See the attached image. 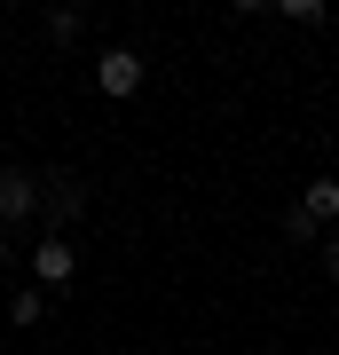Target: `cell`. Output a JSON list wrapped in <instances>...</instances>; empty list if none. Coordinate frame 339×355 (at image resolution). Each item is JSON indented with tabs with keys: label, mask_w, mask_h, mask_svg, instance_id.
<instances>
[{
	"label": "cell",
	"mask_w": 339,
	"mask_h": 355,
	"mask_svg": "<svg viewBox=\"0 0 339 355\" xmlns=\"http://www.w3.org/2000/svg\"><path fill=\"white\" fill-rule=\"evenodd\" d=\"M71 277H79L71 237H40V245H32V284H40V292H55V284H71Z\"/></svg>",
	"instance_id": "obj_3"
},
{
	"label": "cell",
	"mask_w": 339,
	"mask_h": 355,
	"mask_svg": "<svg viewBox=\"0 0 339 355\" xmlns=\"http://www.w3.org/2000/svg\"><path fill=\"white\" fill-rule=\"evenodd\" d=\"M324 277H339V237H324Z\"/></svg>",
	"instance_id": "obj_9"
},
{
	"label": "cell",
	"mask_w": 339,
	"mask_h": 355,
	"mask_svg": "<svg viewBox=\"0 0 339 355\" xmlns=\"http://www.w3.org/2000/svg\"><path fill=\"white\" fill-rule=\"evenodd\" d=\"M79 24H87L79 8H48V40H79Z\"/></svg>",
	"instance_id": "obj_7"
},
{
	"label": "cell",
	"mask_w": 339,
	"mask_h": 355,
	"mask_svg": "<svg viewBox=\"0 0 339 355\" xmlns=\"http://www.w3.org/2000/svg\"><path fill=\"white\" fill-rule=\"evenodd\" d=\"M40 214H48L55 237H63V221L87 214V182H79V174H48V182H40Z\"/></svg>",
	"instance_id": "obj_1"
},
{
	"label": "cell",
	"mask_w": 339,
	"mask_h": 355,
	"mask_svg": "<svg viewBox=\"0 0 339 355\" xmlns=\"http://www.w3.org/2000/svg\"><path fill=\"white\" fill-rule=\"evenodd\" d=\"M284 237H292V245H315V221L300 214V205H292V214H284Z\"/></svg>",
	"instance_id": "obj_8"
},
{
	"label": "cell",
	"mask_w": 339,
	"mask_h": 355,
	"mask_svg": "<svg viewBox=\"0 0 339 355\" xmlns=\"http://www.w3.org/2000/svg\"><path fill=\"white\" fill-rule=\"evenodd\" d=\"M32 214H40V174L8 166V174H0V229H8V221H32Z\"/></svg>",
	"instance_id": "obj_4"
},
{
	"label": "cell",
	"mask_w": 339,
	"mask_h": 355,
	"mask_svg": "<svg viewBox=\"0 0 339 355\" xmlns=\"http://www.w3.org/2000/svg\"><path fill=\"white\" fill-rule=\"evenodd\" d=\"M95 87L111 95V103H126V95L142 87V55H134V48H103V55H95Z\"/></svg>",
	"instance_id": "obj_2"
},
{
	"label": "cell",
	"mask_w": 339,
	"mask_h": 355,
	"mask_svg": "<svg viewBox=\"0 0 339 355\" xmlns=\"http://www.w3.org/2000/svg\"><path fill=\"white\" fill-rule=\"evenodd\" d=\"M40 316H48V300H40V284H24V292L8 300V324H16V331H32Z\"/></svg>",
	"instance_id": "obj_6"
},
{
	"label": "cell",
	"mask_w": 339,
	"mask_h": 355,
	"mask_svg": "<svg viewBox=\"0 0 339 355\" xmlns=\"http://www.w3.org/2000/svg\"><path fill=\"white\" fill-rule=\"evenodd\" d=\"M300 214H308L315 229H324V221H339V182H331V174H315L308 190H300Z\"/></svg>",
	"instance_id": "obj_5"
},
{
	"label": "cell",
	"mask_w": 339,
	"mask_h": 355,
	"mask_svg": "<svg viewBox=\"0 0 339 355\" xmlns=\"http://www.w3.org/2000/svg\"><path fill=\"white\" fill-rule=\"evenodd\" d=\"M0 268H8V229H0Z\"/></svg>",
	"instance_id": "obj_10"
}]
</instances>
